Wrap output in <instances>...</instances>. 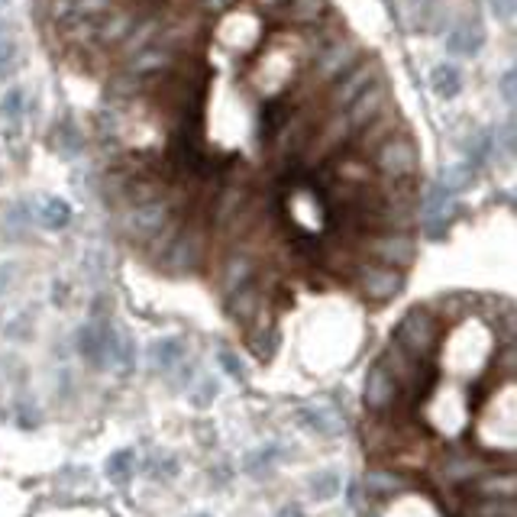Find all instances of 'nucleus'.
Segmentation results:
<instances>
[{
    "label": "nucleus",
    "instance_id": "obj_1",
    "mask_svg": "<svg viewBox=\"0 0 517 517\" xmlns=\"http://www.w3.org/2000/svg\"><path fill=\"white\" fill-rule=\"evenodd\" d=\"M473 440L485 453H514V378H501L473 424Z\"/></svg>",
    "mask_w": 517,
    "mask_h": 517
},
{
    "label": "nucleus",
    "instance_id": "obj_2",
    "mask_svg": "<svg viewBox=\"0 0 517 517\" xmlns=\"http://www.w3.org/2000/svg\"><path fill=\"white\" fill-rule=\"evenodd\" d=\"M418 404H420V410H424V424H427L433 433H440V437L456 440L469 430L473 394H465L459 385L433 382V388H430Z\"/></svg>",
    "mask_w": 517,
    "mask_h": 517
},
{
    "label": "nucleus",
    "instance_id": "obj_3",
    "mask_svg": "<svg viewBox=\"0 0 517 517\" xmlns=\"http://www.w3.org/2000/svg\"><path fill=\"white\" fill-rule=\"evenodd\" d=\"M204 258H207V227L201 217H195V211H187L181 230L169 243V250L162 252L152 266L159 268V272H165V275L185 278V275H195L197 268L204 266Z\"/></svg>",
    "mask_w": 517,
    "mask_h": 517
},
{
    "label": "nucleus",
    "instance_id": "obj_4",
    "mask_svg": "<svg viewBox=\"0 0 517 517\" xmlns=\"http://www.w3.org/2000/svg\"><path fill=\"white\" fill-rule=\"evenodd\" d=\"M362 45L356 43L353 36H343L333 39L330 45H323L321 52L314 55L311 65H307V78H304V98L301 100H311V91H321V88H330L333 81L343 78V75L353 68V65L362 59Z\"/></svg>",
    "mask_w": 517,
    "mask_h": 517
},
{
    "label": "nucleus",
    "instance_id": "obj_5",
    "mask_svg": "<svg viewBox=\"0 0 517 517\" xmlns=\"http://www.w3.org/2000/svg\"><path fill=\"white\" fill-rule=\"evenodd\" d=\"M392 343L414 359H433L443 343V317L430 307H410L392 333Z\"/></svg>",
    "mask_w": 517,
    "mask_h": 517
},
{
    "label": "nucleus",
    "instance_id": "obj_6",
    "mask_svg": "<svg viewBox=\"0 0 517 517\" xmlns=\"http://www.w3.org/2000/svg\"><path fill=\"white\" fill-rule=\"evenodd\" d=\"M175 211L179 207L171 204L169 195L159 197V201H149V204H123V207H114V227L120 230V236L126 243H133V246L143 250Z\"/></svg>",
    "mask_w": 517,
    "mask_h": 517
},
{
    "label": "nucleus",
    "instance_id": "obj_7",
    "mask_svg": "<svg viewBox=\"0 0 517 517\" xmlns=\"http://www.w3.org/2000/svg\"><path fill=\"white\" fill-rule=\"evenodd\" d=\"M372 162V171L378 181H402V179H414L420 171V149L414 143V136L408 130H398L385 139L378 149L369 155Z\"/></svg>",
    "mask_w": 517,
    "mask_h": 517
},
{
    "label": "nucleus",
    "instance_id": "obj_8",
    "mask_svg": "<svg viewBox=\"0 0 517 517\" xmlns=\"http://www.w3.org/2000/svg\"><path fill=\"white\" fill-rule=\"evenodd\" d=\"M359 252L372 262L392 268H410L418 258V240L410 230H385V233H366L359 240Z\"/></svg>",
    "mask_w": 517,
    "mask_h": 517
},
{
    "label": "nucleus",
    "instance_id": "obj_9",
    "mask_svg": "<svg viewBox=\"0 0 517 517\" xmlns=\"http://www.w3.org/2000/svg\"><path fill=\"white\" fill-rule=\"evenodd\" d=\"M353 282H356V291L366 298L369 304H385L392 298L402 295L404 288V272L402 268L382 266V262H372V258H359L356 268H353Z\"/></svg>",
    "mask_w": 517,
    "mask_h": 517
},
{
    "label": "nucleus",
    "instance_id": "obj_10",
    "mask_svg": "<svg viewBox=\"0 0 517 517\" xmlns=\"http://www.w3.org/2000/svg\"><path fill=\"white\" fill-rule=\"evenodd\" d=\"M378 78H382V62L372 59V55H362V59L343 75V78H337L330 88H327L323 110H346L349 104H353V100H356L369 84H375Z\"/></svg>",
    "mask_w": 517,
    "mask_h": 517
},
{
    "label": "nucleus",
    "instance_id": "obj_11",
    "mask_svg": "<svg viewBox=\"0 0 517 517\" xmlns=\"http://www.w3.org/2000/svg\"><path fill=\"white\" fill-rule=\"evenodd\" d=\"M252 278H258V258H256V252H252L250 246L236 243V246H230V250H227V256H223V262H220V278H217V285H220L223 298H227L230 291H236V288H243L246 282H252Z\"/></svg>",
    "mask_w": 517,
    "mask_h": 517
},
{
    "label": "nucleus",
    "instance_id": "obj_12",
    "mask_svg": "<svg viewBox=\"0 0 517 517\" xmlns=\"http://www.w3.org/2000/svg\"><path fill=\"white\" fill-rule=\"evenodd\" d=\"M362 402H366V408L372 410L375 418H382V414L394 410L398 402H402V388H398V382H394L392 375L385 372L382 362H375V366L369 369L366 385H362Z\"/></svg>",
    "mask_w": 517,
    "mask_h": 517
},
{
    "label": "nucleus",
    "instance_id": "obj_13",
    "mask_svg": "<svg viewBox=\"0 0 517 517\" xmlns=\"http://www.w3.org/2000/svg\"><path fill=\"white\" fill-rule=\"evenodd\" d=\"M385 107H392V84H388L385 78H378L375 84H369V88L362 91V94H359V98L353 100L346 110H343V114H346L349 130L359 133V130H362L372 116L382 114Z\"/></svg>",
    "mask_w": 517,
    "mask_h": 517
},
{
    "label": "nucleus",
    "instance_id": "obj_14",
    "mask_svg": "<svg viewBox=\"0 0 517 517\" xmlns=\"http://www.w3.org/2000/svg\"><path fill=\"white\" fill-rule=\"evenodd\" d=\"M330 162L333 165L327 171H330V179L339 181V185L366 187V185H372L375 181L372 162H369L366 155H359L356 149H339Z\"/></svg>",
    "mask_w": 517,
    "mask_h": 517
},
{
    "label": "nucleus",
    "instance_id": "obj_15",
    "mask_svg": "<svg viewBox=\"0 0 517 517\" xmlns=\"http://www.w3.org/2000/svg\"><path fill=\"white\" fill-rule=\"evenodd\" d=\"M398 130H402V116L394 114L392 107H385L382 114L372 116V120H369V123L362 126L359 133H353V139H349V143H356L359 155H366V159H369V155H372V152L378 149V146H382L388 136L398 133Z\"/></svg>",
    "mask_w": 517,
    "mask_h": 517
},
{
    "label": "nucleus",
    "instance_id": "obj_16",
    "mask_svg": "<svg viewBox=\"0 0 517 517\" xmlns=\"http://www.w3.org/2000/svg\"><path fill=\"white\" fill-rule=\"evenodd\" d=\"M262 307H266V288H262L258 278H252V282H246L243 288H236V291L227 295V314L236 323H243V327H250L258 314H262Z\"/></svg>",
    "mask_w": 517,
    "mask_h": 517
},
{
    "label": "nucleus",
    "instance_id": "obj_17",
    "mask_svg": "<svg viewBox=\"0 0 517 517\" xmlns=\"http://www.w3.org/2000/svg\"><path fill=\"white\" fill-rule=\"evenodd\" d=\"M481 45H485V29H481L479 20H463V23H456V27L449 29V36H446V49L453 55H463V59L479 55Z\"/></svg>",
    "mask_w": 517,
    "mask_h": 517
},
{
    "label": "nucleus",
    "instance_id": "obj_18",
    "mask_svg": "<svg viewBox=\"0 0 517 517\" xmlns=\"http://www.w3.org/2000/svg\"><path fill=\"white\" fill-rule=\"evenodd\" d=\"M250 349L252 356L258 359V362H268V359L275 356L278 349V327H275V317L262 307V314H258L256 321L250 323Z\"/></svg>",
    "mask_w": 517,
    "mask_h": 517
},
{
    "label": "nucleus",
    "instance_id": "obj_19",
    "mask_svg": "<svg viewBox=\"0 0 517 517\" xmlns=\"http://www.w3.org/2000/svg\"><path fill=\"white\" fill-rule=\"evenodd\" d=\"M278 10H282V20H285L288 27L304 29L314 27L323 13H330V0H285Z\"/></svg>",
    "mask_w": 517,
    "mask_h": 517
},
{
    "label": "nucleus",
    "instance_id": "obj_20",
    "mask_svg": "<svg viewBox=\"0 0 517 517\" xmlns=\"http://www.w3.org/2000/svg\"><path fill=\"white\" fill-rule=\"evenodd\" d=\"M291 107H295V100L285 98V94H275V98L262 100V110H258V136H262V139H272V136L278 133V126L288 120Z\"/></svg>",
    "mask_w": 517,
    "mask_h": 517
},
{
    "label": "nucleus",
    "instance_id": "obj_21",
    "mask_svg": "<svg viewBox=\"0 0 517 517\" xmlns=\"http://www.w3.org/2000/svg\"><path fill=\"white\" fill-rule=\"evenodd\" d=\"M298 420H301V427H307L317 437H337L339 430H343V420L330 408H301L298 410Z\"/></svg>",
    "mask_w": 517,
    "mask_h": 517
},
{
    "label": "nucleus",
    "instance_id": "obj_22",
    "mask_svg": "<svg viewBox=\"0 0 517 517\" xmlns=\"http://www.w3.org/2000/svg\"><path fill=\"white\" fill-rule=\"evenodd\" d=\"M362 489H366L369 498H388V495H402L408 489V479L392 469H372L362 481Z\"/></svg>",
    "mask_w": 517,
    "mask_h": 517
},
{
    "label": "nucleus",
    "instance_id": "obj_23",
    "mask_svg": "<svg viewBox=\"0 0 517 517\" xmlns=\"http://www.w3.org/2000/svg\"><path fill=\"white\" fill-rule=\"evenodd\" d=\"M181 359H185V346H181V339H175V337L155 339L149 346V366L155 369V372H169V369L181 366Z\"/></svg>",
    "mask_w": 517,
    "mask_h": 517
},
{
    "label": "nucleus",
    "instance_id": "obj_24",
    "mask_svg": "<svg viewBox=\"0 0 517 517\" xmlns=\"http://www.w3.org/2000/svg\"><path fill=\"white\" fill-rule=\"evenodd\" d=\"M430 88H433V94L443 100H453L459 91H463V72H459V65L453 62H443L433 68V75H430Z\"/></svg>",
    "mask_w": 517,
    "mask_h": 517
},
{
    "label": "nucleus",
    "instance_id": "obj_25",
    "mask_svg": "<svg viewBox=\"0 0 517 517\" xmlns=\"http://www.w3.org/2000/svg\"><path fill=\"white\" fill-rule=\"evenodd\" d=\"M475 339V333H469V330H459L453 337V346H459V356H465L469 353V343ZM498 353V349H495ZM495 353H481L479 359H475L473 366H469V359H456V356H449V369H453L456 375H479L481 369H485V362H491V356Z\"/></svg>",
    "mask_w": 517,
    "mask_h": 517
},
{
    "label": "nucleus",
    "instance_id": "obj_26",
    "mask_svg": "<svg viewBox=\"0 0 517 517\" xmlns=\"http://www.w3.org/2000/svg\"><path fill=\"white\" fill-rule=\"evenodd\" d=\"M39 223H43L45 230H65L72 223V207H68V201H62V197H43V204H39Z\"/></svg>",
    "mask_w": 517,
    "mask_h": 517
},
{
    "label": "nucleus",
    "instance_id": "obj_27",
    "mask_svg": "<svg viewBox=\"0 0 517 517\" xmlns=\"http://www.w3.org/2000/svg\"><path fill=\"white\" fill-rule=\"evenodd\" d=\"M491 152H495V136H491L489 130H481L473 139H465V165L481 169V165L491 159Z\"/></svg>",
    "mask_w": 517,
    "mask_h": 517
},
{
    "label": "nucleus",
    "instance_id": "obj_28",
    "mask_svg": "<svg viewBox=\"0 0 517 517\" xmlns=\"http://www.w3.org/2000/svg\"><path fill=\"white\" fill-rule=\"evenodd\" d=\"M133 465H136L133 449H116V453L107 459V479L116 481V485H123V481L133 475Z\"/></svg>",
    "mask_w": 517,
    "mask_h": 517
},
{
    "label": "nucleus",
    "instance_id": "obj_29",
    "mask_svg": "<svg viewBox=\"0 0 517 517\" xmlns=\"http://www.w3.org/2000/svg\"><path fill=\"white\" fill-rule=\"evenodd\" d=\"M473 175L475 169L473 165H465V162H459V165H449V169L443 171V179H440V185L449 191V195H459V191H465V187L473 185Z\"/></svg>",
    "mask_w": 517,
    "mask_h": 517
},
{
    "label": "nucleus",
    "instance_id": "obj_30",
    "mask_svg": "<svg viewBox=\"0 0 517 517\" xmlns=\"http://www.w3.org/2000/svg\"><path fill=\"white\" fill-rule=\"evenodd\" d=\"M27 110V91L23 88H10L4 98H0V116L10 120V123H17L20 116Z\"/></svg>",
    "mask_w": 517,
    "mask_h": 517
},
{
    "label": "nucleus",
    "instance_id": "obj_31",
    "mask_svg": "<svg viewBox=\"0 0 517 517\" xmlns=\"http://www.w3.org/2000/svg\"><path fill=\"white\" fill-rule=\"evenodd\" d=\"M446 207H453V195H449V191H446L443 185H430L427 187V197H424V204H420V211H424V214L427 217H433V214H443Z\"/></svg>",
    "mask_w": 517,
    "mask_h": 517
},
{
    "label": "nucleus",
    "instance_id": "obj_32",
    "mask_svg": "<svg viewBox=\"0 0 517 517\" xmlns=\"http://www.w3.org/2000/svg\"><path fill=\"white\" fill-rule=\"evenodd\" d=\"M311 491L317 495V498H333V495H339V473H333V469H327V473H317L311 479Z\"/></svg>",
    "mask_w": 517,
    "mask_h": 517
},
{
    "label": "nucleus",
    "instance_id": "obj_33",
    "mask_svg": "<svg viewBox=\"0 0 517 517\" xmlns=\"http://www.w3.org/2000/svg\"><path fill=\"white\" fill-rule=\"evenodd\" d=\"M17 62H20L17 43L10 36H0V78H10V75L17 72Z\"/></svg>",
    "mask_w": 517,
    "mask_h": 517
},
{
    "label": "nucleus",
    "instance_id": "obj_34",
    "mask_svg": "<svg viewBox=\"0 0 517 517\" xmlns=\"http://www.w3.org/2000/svg\"><path fill=\"white\" fill-rule=\"evenodd\" d=\"M453 214H456L453 207H446L443 214H433V217H430L424 236H427V240H443L446 233H449V227H453Z\"/></svg>",
    "mask_w": 517,
    "mask_h": 517
},
{
    "label": "nucleus",
    "instance_id": "obj_35",
    "mask_svg": "<svg viewBox=\"0 0 517 517\" xmlns=\"http://www.w3.org/2000/svg\"><path fill=\"white\" fill-rule=\"evenodd\" d=\"M272 459H275V446H266V449H258V453H252L250 459H246V473H250V475L268 473Z\"/></svg>",
    "mask_w": 517,
    "mask_h": 517
},
{
    "label": "nucleus",
    "instance_id": "obj_36",
    "mask_svg": "<svg viewBox=\"0 0 517 517\" xmlns=\"http://www.w3.org/2000/svg\"><path fill=\"white\" fill-rule=\"evenodd\" d=\"M495 88H498V94H501V100H505V104H514V98H517V72H514V68L501 72L498 81H495Z\"/></svg>",
    "mask_w": 517,
    "mask_h": 517
},
{
    "label": "nucleus",
    "instance_id": "obj_37",
    "mask_svg": "<svg viewBox=\"0 0 517 517\" xmlns=\"http://www.w3.org/2000/svg\"><path fill=\"white\" fill-rule=\"evenodd\" d=\"M517 10V0H489V13L501 23H511Z\"/></svg>",
    "mask_w": 517,
    "mask_h": 517
},
{
    "label": "nucleus",
    "instance_id": "obj_38",
    "mask_svg": "<svg viewBox=\"0 0 517 517\" xmlns=\"http://www.w3.org/2000/svg\"><path fill=\"white\" fill-rule=\"evenodd\" d=\"M217 398V382L214 378H207V382H201V388H197V394H191V404L195 408H207V404Z\"/></svg>",
    "mask_w": 517,
    "mask_h": 517
},
{
    "label": "nucleus",
    "instance_id": "obj_39",
    "mask_svg": "<svg viewBox=\"0 0 517 517\" xmlns=\"http://www.w3.org/2000/svg\"><path fill=\"white\" fill-rule=\"evenodd\" d=\"M233 4H236V0H197V7H201L204 17H223Z\"/></svg>",
    "mask_w": 517,
    "mask_h": 517
},
{
    "label": "nucleus",
    "instance_id": "obj_40",
    "mask_svg": "<svg viewBox=\"0 0 517 517\" xmlns=\"http://www.w3.org/2000/svg\"><path fill=\"white\" fill-rule=\"evenodd\" d=\"M220 366L227 369V375H233V378H246V372H243V362L236 356H233V353H227V349H223L220 353Z\"/></svg>",
    "mask_w": 517,
    "mask_h": 517
},
{
    "label": "nucleus",
    "instance_id": "obj_41",
    "mask_svg": "<svg viewBox=\"0 0 517 517\" xmlns=\"http://www.w3.org/2000/svg\"><path fill=\"white\" fill-rule=\"evenodd\" d=\"M491 136H495V139H501V146H505V152H508V155L514 152V120H508V123L501 126V130H495Z\"/></svg>",
    "mask_w": 517,
    "mask_h": 517
},
{
    "label": "nucleus",
    "instance_id": "obj_42",
    "mask_svg": "<svg viewBox=\"0 0 517 517\" xmlns=\"http://www.w3.org/2000/svg\"><path fill=\"white\" fill-rule=\"evenodd\" d=\"M275 517H304V514H301V508H298V505H285V508L278 511Z\"/></svg>",
    "mask_w": 517,
    "mask_h": 517
},
{
    "label": "nucleus",
    "instance_id": "obj_43",
    "mask_svg": "<svg viewBox=\"0 0 517 517\" xmlns=\"http://www.w3.org/2000/svg\"><path fill=\"white\" fill-rule=\"evenodd\" d=\"M258 7H266V10H278L282 7V4H285V0H256Z\"/></svg>",
    "mask_w": 517,
    "mask_h": 517
},
{
    "label": "nucleus",
    "instance_id": "obj_44",
    "mask_svg": "<svg viewBox=\"0 0 517 517\" xmlns=\"http://www.w3.org/2000/svg\"><path fill=\"white\" fill-rule=\"evenodd\" d=\"M0 33H4V23H0Z\"/></svg>",
    "mask_w": 517,
    "mask_h": 517
},
{
    "label": "nucleus",
    "instance_id": "obj_45",
    "mask_svg": "<svg viewBox=\"0 0 517 517\" xmlns=\"http://www.w3.org/2000/svg\"><path fill=\"white\" fill-rule=\"evenodd\" d=\"M410 4H420V0H410Z\"/></svg>",
    "mask_w": 517,
    "mask_h": 517
},
{
    "label": "nucleus",
    "instance_id": "obj_46",
    "mask_svg": "<svg viewBox=\"0 0 517 517\" xmlns=\"http://www.w3.org/2000/svg\"><path fill=\"white\" fill-rule=\"evenodd\" d=\"M197 517H207V514H197Z\"/></svg>",
    "mask_w": 517,
    "mask_h": 517
}]
</instances>
